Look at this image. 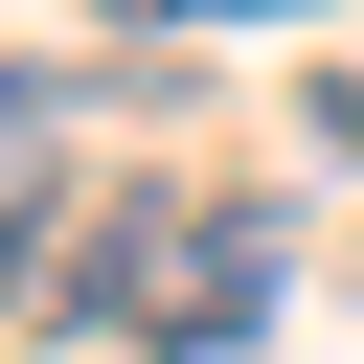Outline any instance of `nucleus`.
Wrapping results in <instances>:
<instances>
[{
    "label": "nucleus",
    "mask_w": 364,
    "mask_h": 364,
    "mask_svg": "<svg viewBox=\"0 0 364 364\" xmlns=\"http://www.w3.org/2000/svg\"><path fill=\"white\" fill-rule=\"evenodd\" d=\"M114 23H296V0H114Z\"/></svg>",
    "instance_id": "obj_1"
},
{
    "label": "nucleus",
    "mask_w": 364,
    "mask_h": 364,
    "mask_svg": "<svg viewBox=\"0 0 364 364\" xmlns=\"http://www.w3.org/2000/svg\"><path fill=\"white\" fill-rule=\"evenodd\" d=\"M23 136H46V68H0V159H23Z\"/></svg>",
    "instance_id": "obj_2"
}]
</instances>
